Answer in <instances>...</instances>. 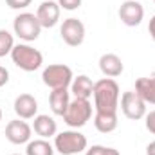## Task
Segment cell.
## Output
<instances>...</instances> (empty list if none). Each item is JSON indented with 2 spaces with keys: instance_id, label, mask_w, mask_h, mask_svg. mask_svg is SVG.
<instances>
[{
  "instance_id": "1",
  "label": "cell",
  "mask_w": 155,
  "mask_h": 155,
  "mask_svg": "<svg viewBox=\"0 0 155 155\" xmlns=\"http://www.w3.org/2000/svg\"><path fill=\"white\" fill-rule=\"evenodd\" d=\"M94 108L96 112H117L119 108V85L114 78H103L94 83Z\"/></svg>"
},
{
  "instance_id": "2",
  "label": "cell",
  "mask_w": 155,
  "mask_h": 155,
  "mask_svg": "<svg viewBox=\"0 0 155 155\" xmlns=\"http://www.w3.org/2000/svg\"><path fill=\"white\" fill-rule=\"evenodd\" d=\"M11 60L18 69H22L25 72H35L43 63V54L38 49H35L27 43H18L11 51Z\"/></svg>"
},
{
  "instance_id": "3",
  "label": "cell",
  "mask_w": 155,
  "mask_h": 155,
  "mask_svg": "<svg viewBox=\"0 0 155 155\" xmlns=\"http://www.w3.org/2000/svg\"><path fill=\"white\" fill-rule=\"evenodd\" d=\"M87 137L78 130H65L54 135V150L61 155H78L87 150Z\"/></svg>"
},
{
  "instance_id": "4",
  "label": "cell",
  "mask_w": 155,
  "mask_h": 155,
  "mask_svg": "<svg viewBox=\"0 0 155 155\" xmlns=\"http://www.w3.org/2000/svg\"><path fill=\"white\" fill-rule=\"evenodd\" d=\"M72 79H74L72 69L69 65H63V63H52V65L45 67L43 72H41V81L51 90H54V88H69Z\"/></svg>"
},
{
  "instance_id": "5",
  "label": "cell",
  "mask_w": 155,
  "mask_h": 155,
  "mask_svg": "<svg viewBox=\"0 0 155 155\" xmlns=\"http://www.w3.org/2000/svg\"><path fill=\"white\" fill-rule=\"evenodd\" d=\"M92 117V105L88 99H81V97H74L69 103L67 112L63 114V121L65 124H69L71 128H81L85 126Z\"/></svg>"
},
{
  "instance_id": "6",
  "label": "cell",
  "mask_w": 155,
  "mask_h": 155,
  "mask_svg": "<svg viewBox=\"0 0 155 155\" xmlns=\"http://www.w3.org/2000/svg\"><path fill=\"white\" fill-rule=\"evenodd\" d=\"M41 25H40L38 18L35 13H20L15 20H13V31L15 35L24 41H35L41 33Z\"/></svg>"
},
{
  "instance_id": "7",
  "label": "cell",
  "mask_w": 155,
  "mask_h": 155,
  "mask_svg": "<svg viewBox=\"0 0 155 155\" xmlns=\"http://www.w3.org/2000/svg\"><path fill=\"white\" fill-rule=\"evenodd\" d=\"M121 110H123L126 119L139 121V119H143L146 116V101L135 90L123 92V96H121Z\"/></svg>"
},
{
  "instance_id": "8",
  "label": "cell",
  "mask_w": 155,
  "mask_h": 155,
  "mask_svg": "<svg viewBox=\"0 0 155 155\" xmlns=\"http://www.w3.org/2000/svg\"><path fill=\"white\" fill-rule=\"evenodd\" d=\"M60 35L69 47H78L85 40V25L81 20L71 16V18L63 20V24L60 27Z\"/></svg>"
},
{
  "instance_id": "9",
  "label": "cell",
  "mask_w": 155,
  "mask_h": 155,
  "mask_svg": "<svg viewBox=\"0 0 155 155\" xmlns=\"http://www.w3.org/2000/svg\"><path fill=\"white\" fill-rule=\"evenodd\" d=\"M33 128L24 121V119H13L5 126V139L13 144H25L31 141Z\"/></svg>"
},
{
  "instance_id": "10",
  "label": "cell",
  "mask_w": 155,
  "mask_h": 155,
  "mask_svg": "<svg viewBox=\"0 0 155 155\" xmlns=\"http://www.w3.org/2000/svg\"><path fill=\"white\" fill-rule=\"evenodd\" d=\"M119 18L124 25L128 27H135L143 22L144 18V7L141 5L139 0H126L121 4L119 7Z\"/></svg>"
},
{
  "instance_id": "11",
  "label": "cell",
  "mask_w": 155,
  "mask_h": 155,
  "mask_svg": "<svg viewBox=\"0 0 155 155\" xmlns=\"http://www.w3.org/2000/svg\"><path fill=\"white\" fill-rule=\"evenodd\" d=\"M60 13H61V7L58 5V2H52V0H45L41 2L36 9V18H38L40 25L41 27H54L58 22H60Z\"/></svg>"
},
{
  "instance_id": "12",
  "label": "cell",
  "mask_w": 155,
  "mask_h": 155,
  "mask_svg": "<svg viewBox=\"0 0 155 155\" xmlns=\"http://www.w3.org/2000/svg\"><path fill=\"white\" fill-rule=\"evenodd\" d=\"M15 114L20 119H35L38 116V101L31 94H20L15 99Z\"/></svg>"
},
{
  "instance_id": "13",
  "label": "cell",
  "mask_w": 155,
  "mask_h": 155,
  "mask_svg": "<svg viewBox=\"0 0 155 155\" xmlns=\"http://www.w3.org/2000/svg\"><path fill=\"white\" fill-rule=\"evenodd\" d=\"M99 71L107 78H117L123 74L124 65H123V61H121V58L117 54L107 52V54H103L99 58Z\"/></svg>"
},
{
  "instance_id": "14",
  "label": "cell",
  "mask_w": 155,
  "mask_h": 155,
  "mask_svg": "<svg viewBox=\"0 0 155 155\" xmlns=\"http://www.w3.org/2000/svg\"><path fill=\"white\" fill-rule=\"evenodd\" d=\"M69 103H71V92L67 88H54L49 94V105H51L52 114L56 116L63 117V114L69 108Z\"/></svg>"
},
{
  "instance_id": "15",
  "label": "cell",
  "mask_w": 155,
  "mask_h": 155,
  "mask_svg": "<svg viewBox=\"0 0 155 155\" xmlns=\"http://www.w3.org/2000/svg\"><path fill=\"white\" fill-rule=\"evenodd\" d=\"M33 130H35V134L40 135L41 139H49V137H54V135H56L58 124H56V121L51 116L40 114V116H36L35 121H33Z\"/></svg>"
},
{
  "instance_id": "16",
  "label": "cell",
  "mask_w": 155,
  "mask_h": 155,
  "mask_svg": "<svg viewBox=\"0 0 155 155\" xmlns=\"http://www.w3.org/2000/svg\"><path fill=\"white\" fill-rule=\"evenodd\" d=\"M71 92L74 94V97H81V99H90L94 94V83L92 79L85 74L78 76L72 79L71 83Z\"/></svg>"
},
{
  "instance_id": "17",
  "label": "cell",
  "mask_w": 155,
  "mask_h": 155,
  "mask_svg": "<svg viewBox=\"0 0 155 155\" xmlns=\"http://www.w3.org/2000/svg\"><path fill=\"white\" fill-rule=\"evenodd\" d=\"M117 112H96L94 126L101 134H110L117 128Z\"/></svg>"
},
{
  "instance_id": "18",
  "label": "cell",
  "mask_w": 155,
  "mask_h": 155,
  "mask_svg": "<svg viewBox=\"0 0 155 155\" xmlns=\"http://www.w3.org/2000/svg\"><path fill=\"white\" fill-rule=\"evenodd\" d=\"M135 92L146 101V105H155V76L139 78L135 81Z\"/></svg>"
},
{
  "instance_id": "19",
  "label": "cell",
  "mask_w": 155,
  "mask_h": 155,
  "mask_svg": "<svg viewBox=\"0 0 155 155\" xmlns=\"http://www.w3.org/2000/svg\"><path fill=\"white\" fill-rule=\"evenodd\" d=\"M54 146L47 139H35L27 143L25 155H54Z\"/></svg>"
},
{
  "instance_id": "20",
  "label": "cell",
  "mask_w": 155,
  "mask_h": 155,
  "mask_svg": "<svg viewBox=\"0 0 155 155\" xmlns=\"http://www.w3.org/2000/svg\"><path fill=\"white\" fill-rule=\"evenodd\" d=\"M15 47V40H13V35L7 31V29H0V58L11 54Z\"/></svg>"
},
{
  "instance_id": "21",
  "label": "cell",
  "mask_w": 155,
  "mask_h": 155,
  "mask_svg": "<svg viewBox=\"0 0 155 155\" xmlns=\"http://www.w3.org/2000/svg\"><path fill=\"white\" fill-rule=\"evenodd\" d=\"M85 155H121V153L117 152L116 148L96 144V146H90L88 150H85Z\"/></svg>"
},
{
  "instance_id": "22",
  "label": "cell",
  "mask_w": 155,
  "mask_h": 155,
  "mask_svg": "<svg viewBox=\"0 0 155 155\" xmlns=\"http://www.w3.org/2000/svg\"><path fill=\"white\" fill-rule=\"evenodd\" d=\"M81 2L83 0H58V5L65 11H76L81 7Z\"/></svg>"
},
{
  "instance_id": "23",
  "label": "cell",
  "mask_w": 155,
  "mask_h": 155,
  "mask_svg": "<svg viewBox=\"0 0 155 155\" xmlns=\"http://www.w3.org/2000/svg\"><path fill=\"white\" fill-rule=\"evenodd\" d=\"M33 0H5V4L11 7V9H25L31 5Z\"/></svg>"
},
{
  "instance_id": "24",
  "label": "cell",
  "mask_w": 155,
  "mask_h": 155,
  "mask_svg": "<svg viewBox=\"0 0 155 155\" xmlns=\"http://www.w3.org/2000/svg\"><path fill=\"white\" fill-rule=\"evenodd\" d=\"M144 117H146V123H144L146 124V130L155 135V110H152L150 114H146Z\"/></svg>"
},
{
  "instance_id": "25",
  "label": "cell",
  "mask_w": 155,
  "mask_h": 155,
  "mask_svg": "<svg viewBox=\"0 0 155 155\" xmlns=\"http://www.w3.org/2000/svg\"><path fill=\"white\" fill-rule=\"evenodd\" d=\"M9 81V71L5 67H0V87H4Z\"/></svg>"
},
{
  "instance_id": "26",
  "label": "cell",
  "mask_w": 155,
  "mask_h": 155,
  "mask_svg": "<svg viewBox=\"0 0 155 155\" xmlns=\"http://www.w3.org/2000/svg\"><path fill=\"white\" fill-rule=\"evenodd\" d=\"M148 33H150V36H152V40L155 41V15L152 16L150 24H148Z\"/></svg>"
},
{
  "instance_id": "27",
  "label": "cell",
  "mask_w": 155,
  "mask_h": 155,
  "mask_svg": "<svg viewBox=\"0 0 155 155\" xmlns=\"http://www.w3.org/2000/svg\"><path fill=\"white\" fill-rule=\"evenodd\" d=\"M146 155H155V141H152V143L146 146Z\"/></svg>"
},
{
  "instance_id": "28",
  "label": "cell",
  "mask_w": 155,
  "mask_h": 155,
  "mask_svg": "<svg viewBox=\"0 0 155 155\" xmlns=\"http://www.w3.org/2000/svg\"><path fill=\"white\" fill-rule=\"evenodd\" d=\"M0 121H2V108H0Z\"/></svg>"
},
{
  "instance_id": "29",
  "label": "cell",
  "mask_w": 155,
  "mask_h": 155,
  "mask_svg": "<svg viewBox=\"0 0 155 155\" xmlns=\"http://www.w3.org/2000/svg\"><path fill=\"white\" fill-rule=\"evenodd\" d=\"M13 155H18V153H13Z\"/></svg>"
},
{
  "instance_id": "30",
  "label": "cell",
  "mask_w": 155,
  "mask_h": 155,
  "mask_svg": "<svg viewBox=\"0 0 155 155\" xmlns=\"http://www.w3.org/2000/svg\"><path fill=\"white\" fill-rule=\"evenodd\" d=\"M139 2H141V0H139Z\"/></svg>"
},
{
  "instance_id": "31",
  "label": "cell",
  "mask_w": 155,
  "mask_h": 155,
  "mask_svg": "<svg viewBox=\"0 0 155 155\" xmlns=\"http://www.w3.org/2000/svg\"><path fill=\"white\" fill-rule=\"evenodd\" d=\"M153 2H155V0H153Z\"/></svg>"
}]
</instances>
